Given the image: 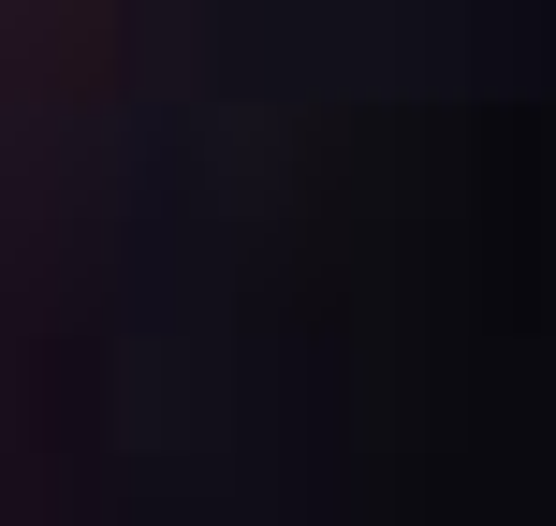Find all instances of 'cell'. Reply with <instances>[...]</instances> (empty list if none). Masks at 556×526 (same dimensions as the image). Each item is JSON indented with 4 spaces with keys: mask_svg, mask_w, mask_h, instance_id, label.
Returning a JSON list of instances; mask_svg holds the SVG:
<instances>
[]
</instances>
